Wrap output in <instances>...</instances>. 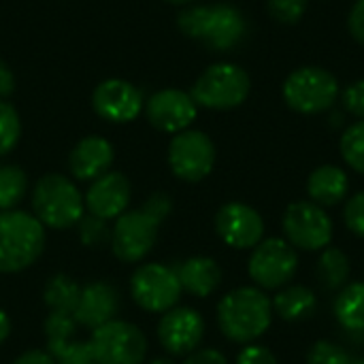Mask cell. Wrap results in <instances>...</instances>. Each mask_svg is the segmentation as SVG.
Listing matches in <instances>:
<instances>
[{"mask_svg":"<svg viewBox=\"0 0 364 364\" xmlns=\"http://www.w3.org/2000/svg\"><path fill=\"white\" fill-rule=\"evenodd\" d=\"M273 322V303L264 290L256 286H243L226 296L218 305V326L222 335L241 346H250L260 339Z\"/></svg>","mask_w":364,"mask_h":364,"instance_id":"obj_1","label":"cell"},{"mask_svg":"<svg viewBox=\"0 0 364 364\" xmlns=\"http://www.w3.org/2000/svg\"><path fill=\"white\" fill-rule=\"evenodd\" d=\"M179 30L205 43L213 51H228L237 47L247 34L243 13L232 4H200L179 13Z\"/></svg>","mask_w":364,"mask_h":364,"instance_id":"obj_2","label":"cell"},{"mask_svg":"<svg viewBox=\"0 0 364 364\" xmlns=\"http://www.w3.org/2000/svg\"><path fill=\"white\" fill-rule=\"evenodd\" d=\"M45 226L34 213L0 211V273L11 275L32 267L45 250Z\"/></svg>","mask_w":364,"mask_h":364,"instance_id":"obj_3","label":"cell"},{"mask_svg":"<svg viewBox=\"0 0 364 364\" xmlns=\"http://www.w3.org/2000/svg\"><path fill=\"white\" fill-rule=\"evenodd\" d=\"M34 218L51 230L77 226L85 211V200L79 188L60 173L43 175L32 192Z\"/></svg>","mask_w":364,"mask_h":364,"instance_id":"obj_4","label":"cell"},{"mask_svg":"<svg viewBox=\"0 0 364 364\" xmlns=\"http://www.w3.org/2000/svg\"><path fill=\"white\" fill-rule=\"evenodd\" d=\"M252 83L247 70L237 64H211L192 85L190 96L198 107L213 111H228L243 105L250 96Z\"/></svg>","mask_w":364,"mask_h":364,"instance_id":"obj_5","label":"cell"},{"mask_svg":"<svg viewBox=\"0 0 364 364\" xmlns=\"http://www.w3.org/2000/svg\"><path fill=\"white\" fill-rule=\"evenodd\" d=\"M286 105L301 115H316L328 111L339 98L337 77L322 66H301L284 81Z\"/></svg>","mask_w":364,"mask_h":364,"instance_id":"obj_6","label":"cell"},{"mask_svg":"<svg viewBox=\"0 0 364 364\" xmlns=\"http://www.w3.org/2000/svg\"><path fill=\"white\" fill-rule=\"evenodd\" d=\"M284 235L294 250L322 252L331 245L335 224L328 211L311 200H294L284 211Z\"/></svg>","mask_w":364,"mask_h":364,"instance_id":"obj_7","label":"cell"},{"mask_svg":"<svg viewBox=\"0 0 364 364\" xmlns=\"http://www.w3.org/2000/svg\"><path fill=\"white\" fill-rule=\"evenodd\" d=\"M90 350L98 364H141L147 356V337L126 320H111L92 331Z\"/></svg>","mask_w":364,"mask_h":364,"instance_id":"obj_8","label":"cell"},{"mask_svg":"<svg viewBox=\"0 0 364 364\" xmlns=\"http://www.w3.org/2000/svg\"><path fill=\"white\" fill-rule=\"evenodd\" d=\"M299 271V250L286 239H262L250 256L247 273L260 290H282Z\"/></svg>","mask_w":364,"mask_h":364,"instance_id":"obj_9","label":"cell"},{"mask_svg":"<svg viewBox=\"0 0 364 364\" xmlns=\"http://www.w3.org/2000/svg\"><path fill=\"white\" fill-rule=\"evenodd\" d=\"M181 292L183 288L179 284L177 271L166 264H141L130 279V294L134 303L149 314L171 311L173 307H177Z\"/></svg>","mask_w":364,"mask_h":364,"instance_id":"obj_10","label":"cell"},{"mask_svg":"<svg viewBox=\"0 0 364 364\" xmlns=\"http://www.w3.org/2000/svg\"><path fill=\"white\" fill-rule=\"evenodd\" d=\"M160 226L162 222H158L143 207L124 211L111 226L109 245L113 256L122 262H141L154 250Z\"/></svg>","mask_w":364,"mask_h":364,"instance_id":"obj_11","label":"cell"},{"mask_svg":"<svg viewBox=\"0 0 364 364\" xmlns=\"http://www.w3.org/2000/svg\"><path fill=\"white\" fill-rule=\"evenodd\" d=\"M168 164L175 177L188 183L203 181L215 166V145L200 130H183L168 145Z\"/></svg>","mask_w":364,"mask_h":364,"instance_id":"obj_12","label":"cell"},{"mask_svg":"<svg viewBox=\"0 0 364 364\" xmlns=\"http://www.w3.org/2000/svg\"><path fill=\"white\" fill-rule=\"evenodd\" d=\"M215 232L232 250H254L264 239V220L252 205L232 200L215 213Z\"/></svg>","mask_w":364,"mask_h":364,"instance_id":"obj_13","label":"cell"},{"mask_svg":"<svg viewBox=\"0 0 364 364\" xmlns=\"http://www.w3.org/2000/svg\"><path fill=\"white\" fill-rule=\"evenodd\" d=\"M205 337V320L192 307H173L171 311L162 314L158 324V339L160 346L171 356H188L198 350Z\"/></svg>","mask_w":364,"mask_h":364,"instance_id":"obj_14","label":"cell"},{"mask_svg":"<svg viewBox=\"0 0 364 364\" xmlns=\"http://www.w3.org/2000/svg\"><path fill=\"white\" fill-rule=\"evenodd\" d=\"M198 105L183 90H160L145 102V115L149 124L168 134H179L196 119Z\"/></svg>","mask_w":364,"mask_h":364,"instance_id":"obj_15","label":"cell"},{"mask_svg":"<svg viewBox=\"0 0 364 364\" xmlns=\"http://www.w3.org/2000/svg\"><path fill=\"white\" fill-rule=\"evenodd\" d=\"M94 111L113 124L132 122L145 107L143 94L136 85L124 79H107L96 85L92 94Z\"/></svg>","mask_w":364,"mask_h":364,"instance_id":"obj_16","label":"cell"},{"mask_svg":"<svg viewBox=\"0 0 364 364\" xmlns=\"http://www.w3.org/2000/svg\"><path fill=\"white\" fill-rule=\"evenodd\" d=\"M132 198L130 181L124 173L109 171L102 177L94 179L87 188L83 200L87 207V213L100 218V220H117L124 211H128Z\"/></svg>","mask_w":364,"mask_h":364,"instance_id":"obj_17","label":"cell"},{"mask_svg":"<svg viewBox=\"0 0 364 364\" xmlns=\"http://www.w3.org/2000/svg\"><path fill=\"white\" fill-rule=\"evenodd\" d=\"M119 305H122L119 292L111 284L94 282V284H87L85 288H81V296H79L73 318L79 326L94 331V328L115 320Z\"/></svg>","mask_w":364,"mask_h":364,"instance_id":"obj_18","label":"cell"},{"mask_svg":"<svg viewBox=\"0 0 364 364\" xmlns=\"http://www.w3.org/2000/svg\"><path fill=\"white\" fill-rule=\"evenodd\" d=\"M115 160L113 145L102 136H85L81 139L70 156H68V171L79 181H94L109 173Z\"/></svg>","mask_w":364,"mask_h":364,"instance_id":"obj_19","label":"cell"},{"mask_svg":"<svg viewBox=\"0 0 364 364\" xmlns=\"http://www.w3.org/2000/svg\"><path fill=\"white\" fill-rule=\"evenodd\" d=\"M175 271L181 288L198 299L211 296L222 284V269L209 256H192L183 260Z\"/></svg>","mask_w":364,"mask_h":364,"instance_id":"obj_20","label":"cell"},{"mask_svg":"<svg viewBox=\"0 0 364 364\" xmlns=\"http://www.w3.org/2000/svg\"><path fill=\"white\" fill-rule=\"evenodd\" d=\"M350 192V177L341 166L322 164L318 166L307 179V194L309 200L320 207H335L348 198Z\"/></svg>","mask_w":364,"mask_h":364,"instance_id":"obj_21","label":"cell"},{"mask_svg":"<svg viewBox=\"0 0 364 364\" xmlns=\"http://www.w3.org/2000/svg\"><path fill=\"white\" fill-rule=\"evenodd\" d=\"M273 314L286 322H303L314 316L318 301L311 288L307 286H284L273 296Z\"/></svg>","mask_w":364,"mask_h":364,"instance_id":"obj_22","label":"cell"},{"mask_svg":"<svg viewBox=\"0 0 364 364\" xmlns=\"http://www.w3.org/2000/svg\"><path fill=\"white\" fill-rule=\"evenodd\" d=\"M79 296H81V286L64 273L49 277V282L45 284V292H43V299H45L49 314L73 316L77 309Z\"/></svg>","mask_w":364,"mask_h":364,"instance_id":"obj_23","label":"cell"},{"mask_svg":"<svg viewBox=\"0 0 364 364\" xmlns=\"http://www.w3.org/2000/svg\"><path fill=\"white\" fill-rule=\"evenodd\" d=\"M335 318L346 331H364V282L341 288L335 299Z\"/></svg>","mask_w":364,"mask_h":364,"instance_id":"obj_24","label":"cell"},{"mask_svg":"<svg viewBox=\"0 0 364 364\" xmlns=\"http://www.w3.org/2000/svg\"><path fill=\"white\" fill-rule=\"evenodd\" d=\"M352 273L350 258L339 247H326L322 250V256L318 260V279L326 290H339L348 286Z\"/></svg>","mask_w":364,"mask_h":364,"instance_id":"obj_25","label":"cell"},{"mask_svg":"<svg viewBox=\"0 0 364 364\" xmlns=\"http://www.w3.org/2000/svg\"><path fill=\"white\" fill-rule=\"evenodd\" d=\"M28 192V177L15 164L0 166V211L15 209Z\"/></svg>","mask_w":364,"mask_h":364,"instance_id":"obj_26","label":"cell"},{"mask_svg":"<svg viewBox=\"0 0 364 364\" xmlns=\"http://www.w3.org/2000/svg\"><path fill=\"white\" fill-rule=\"evenodd\" d=\"M339 147H341V156L346 164L354 168L356 173L364 175V119L346 128Z\"/></svg>","mask_w":364,"mask_h":364,"instance_id":"obj_27","label":"cell"},{"mask_svg":"<svg viewBox=\"0 0 364 364\" xmlns=\"http://www.w3.org/2000/svg\"><path fill=\"white\" fill-rule=\"evenodd\" d=\"M47 352L53 356L55 364H98L90 350V343L79 341L77 337L64 343L47 346Z\"/></svg>","mask_w":364,"mask_h":364,"instance_id":"obj_28","label":"cell"},{"mask_svg":"<svg viewBox=\"0 0 364 364\" xmlns=\"http://www.w3.org/2000/svg\"><path fill=\"white\" fill-rule=\"evenodd\" d=\"M21 136V122L15 107L6 100H0V156H6L15 149Z\"/></svg>","mask_w":364,"mask_h":364,"instance_id":"obj_29","label":"cell"},{"mask_svg":"<svg viewBox=\"0 0 364 364\" xmlns=\"http://www.w3.org/2000/svg\"><path fill=\"white\" fill-rule=\"evenodd\" d=\"M77 232H79V241L85 247H102L107 243H111V226L107 220H100L92 213H83V218L77 224Z\"/></svg>","mask_w":364,"mask_h":364,"instance_id":"obj_30","label":"cell"},{"mask_svg":"<svg viewBox=\"0 0 364 364\" xmlns=\"http://www.w3.org/2000/svg\"><path fill=\"white\" fill-rule=\"evenodd\" d=\"M77 326L79 324L68 314H49L47 320H45V339H47V346H55V343H64V341L75 339Z\"/></svg>","mask_w":364,"mask_h":364,"instance_id":"obj_31","label":"cell"},{"mask_svg":"<svg viewBox=\"0 0 364 364\" xmlns=\"http://www.w3.org/2000/svg\"><path fill=\"white\" fill-rule=\"evenodd\" d=\"M307 364H352V358L341 346L324 339L309 348Z\"/></svg>","mask_w":364,"mask_h":364,"instance_id":"obj_32","label":"cell"},{"mask_svg":"<svg viewBox=\"0 0 364 364\" xmlns=\"http://www.w3.org/2000/svg\"><path fill=\"white\" fill-rule=\"evenodd\" d=\"M271 17L279 23H296L307 11V0H267Z\"/></svg>","mask_w":364,"mask_h":364,"instance_id":"obj_33","label":"cell"},{"mask_svg":"<svg viewBox=\"0 0 364 364\" xmlns=\"http://www.w3.org/2000/svg\"><path fill=\"white\" fill-rule=\"evenodd\" d=\"M343 222L356 237L364 239V192L350 196L343 209Z\"/></svg>","mask_w":364,"mask_h":364,"instance_id":"obj_34","label":"cell"},{"mask_svg":"<svg viewBox=\"0 0 364 364\" xmlns=\"http://www.w3.org/2000/svg\"><path fill=\"white\" fill-rule=\"evenodd\" d=\"M341 102H343V109L348 113H352L354 117L364 119V79H358V81L350 83L343 90Z\"/></svg>","mask_w":364,"mask_h":364,"instance_id":"obj_35","label":"cell"},{"mask_svg":"<svg viewBox=\"0 0 364 364\" xmlns=\"http://www.w3.org/2000/svg\"><path fill=\"white\" fill-rule=\"evenodd\" d=\"M235 364H279L275 354L264 348V346H256V343H250L245 346L239 356H237V363Z\"/></svg>","mask_w":364,"mask_h":364,"instance_id":"obj_36","label":"cell"},{"mask_svg":"<svg viewBox=\"0 0 364 364\" xmlns=\"http://www.w3.org/2000/svg\"><path fill=\"white\" fill-rule=\"evenodd\" d=\"M143 209L149 211L158 222H164L171 215V211H173V200H171V196L166 192H156V194H151L145 200Z\"/></svg>","mask_w":364,"mask_h":364,"instance_id":"obj_37","label":"cell"},{"mask_svg":"<svg viewBox=\"0 0 364 364\" xmlns=\"http://www.w3.org/2000/svg\"><path fill=\"white\" fill-rule=\"evenodd\" d=\"M348 28H350V34L354 36V41L364 45V0L354 2L350 17H348Z\"/></svg>","mask_w":364,"mask_h":364,"instance_id":"obj_38","label":"cell"},{"mask_svg":"<svg viewBox=\"0 0 364 364\" xmlns=\"http://www.w3.org/2000/svg\"><path fill=\"white\" fill-rule=\"evenodd\" d=\"M183 364H228V360L220 350L205 348V350H194L192 354H188Z\"/></svg>","mask_w":364,"mask_h":364,"instance_id":"obj_39","label":"cell"},{"mask_svg":"<svg viewBox=\"0 0 364 364\" xmlns=\"http://www.w3.org/2000/svg\"><path fill=\"white\" fill-rule=\"evenodd\" d=\"M13 364H55V360L47 350H28L21 356H17Z\"/></svg>","mask_w":364,"mask_h":364,"instance_id":"obj_40","label":"cell"},{"mask_svg":"<svg viewBox=\"0 0 364 364\" xmlns=\"http://www.w3.org/2000/svg\"><path fill=\"white\" fill-rule=\"evenodd\" d=\"M15 90V77H13V70L6 66V62L0 60V98H6L11 96Z\"/></svg>","mask_w":364,"mask_h":364,"instance_id":"obj_41","label":"cell"},{"mask_svg":"<svg viewBox=\"0 0 364 364\" xmlns=\"http://www.w3.org/2000/svg\"><path fill=\"white\" fill-rule=\"evenodd\" d=\"M11 335V320L6 316V311L0 309V343H4Z\"/></svg>","mask_w":364,"mask_h":364,"instance_id":"obj_42","label":"cell"},{"mask_svg":"<svg viewBox=\"0 0 364 364\" xmlns=\"http://www.w3.org/2000/svg\"><path fill=\"white\" fill-rule=\"evenodd\" d=\"M149 364H175L171 358H156V360H151Z\"/></svg>","mask_w":364,"mask_h":364,"instance_id":"obj_43","label":"cell"},{"mask_svg":"<svg viewBox=\"0 0 364 364\" xmlns=\"http://www.w3.org/2000/svg\"><path fill=\"white\" fill-rule=\"evenodd\" d=\"M166 2H171V4H186V2H192V0H166Z\"/></svg>","mask_w":364,"mask_h":364,"instance_id":"obj_44","label":"cell"},{"mask_svg":"<svg viewBox=\"0 0 364 364\" xmlns=\"http://www.w3.org/2000/svg\"><path fill=\"white\" fill-rule=\"evenodd\" d=\"M352 364H364V358H360V360H356V363H352Z\"/></svg>","mask_w":364,"mask_h":364,"instance_id":"obj_45","label":"cell"}]
</instances>
